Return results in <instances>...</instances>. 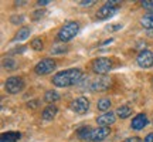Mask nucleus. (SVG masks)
Listing matches in <instances>:
<instances>
[{
  "instance_id": "1",
  "label": "nucleus",
  "mask_w": 153,
  "mask_h": 142,
  "mask_svg": "<svg viewBox=\"0 0 153 142\" xmlns=\"http://www.w3.org/2000/svg\"><path fill=\"white\" fill-rule=\"evenodd\" d=\"M81 78H82V71L79 68H70V70H64L57 72L53 77V84L58 88H64L79 82Z\"/></svg>"
},
{
  "instance_id": "2",
  "label": "nucleus",
  "mask_w": 153,
  "mask_h": 142,
  "mask_svg": "<svg viewBox=\"0 0 153 142\" xmlns=\"http://www.w3.org/2000/svg\"><path fill=\"white\" fill-rule=\"evenodd\" d=\"M78 30H79V24L76 22H70L61 27V30L57 34V37H58L60 41L67 43V41H70V40H72V38L75 37Z\"/></svg>"
},
{
  "instance_id": "3",
  "label": "nucleus",
  "mask_w": 153,
  "mask_h": 142,
  "mask_svg": "<svg viewBox=\"0 0 153 142\" xmlns=\"http://www.w3.org/2000/svg\"><path fill=\"white\" fill-rule=\"evenodd\" d=\"M111 68H112V61L106 57H98L92 61V71L95 74L105 75L111 71Z\"/></svg>"
},
{
  "instance_id": "4",
  "label": "nucleus",
  "mask_w": 153,
  "mask_h": 142,
  "mask_svg": "<svg viewBox=\"0 0 153 142\" xmlns=\"http://www.w3.org/2000/svg\"><path fill=\"white\" fill-rule=\"evenodd\" d=\"M4 87L9 94H19L24 88V81L22 77H9L6 80Z\"/></svg>"
},
{
  "instance_id": "5",
  "label": "nucleus",
  "mask_w": 153,
  "mask_h": 142,
  "mask_svg": "<svg viewBox=\"0 0 153 142\" xmlns=\"http://www.w3.org/2000/svg\"><path fill=\"white\" fill-rule=\"evenodd\" d=\"M55 67H57V64H55L54 60L44 58V60H41L37 66L34 67V71L38 75H47V74H50V72H53L55 70Z\"/></svg>"
},
{
  "instance_id": "6",
  "label": "nucleus",
  "mask_w": 153,
  "mask_h": 142,
  "mask_svg": "<svg viewBox=\"0 0 153 142\" xmlns=\"http://www.w3.org/2000/svg\"><path fill=\"white\" fill-rule=\"evenodd\" d=\"M137 66L142 68H150L153 66V53L150 50H143L137 55Z\"/></svg>"
},
{
  "instance_id": "7",
  "label": "nucleus",
  "mask_w": 153,
  "mask_h": 142,
  "mask_svg": "<svg viewBox=\"0 0 153 142\" xmlns=\"http://www.w3.org/2000/svg\"><path fill=\"white\" fill-rule=\"evenodd\" d=\"M71 108L75 114H79V115L87 114V111L89 109V101H88L85 97H79V98H76L75 101H72Z\"/></svg>"
},
{
  "instance_id": "8",
  "label": "nucleus",
  "mask_w": 153,
  "mask_h": 142,
  "mask_svg": "<svg viewBox=\"0 0 153 142\" xmlns=\"http://www.w3.org/2000/svg\"><path fill=\"white\" fill-rule=\"evenodd\" d=\"M111 134V128L108 126H101V128H97L92 131V135H91V141L94 142H102L105 141L106 138L109 137Z\"/></svg>"
},
{
  "instance_id": "9",
  "label": "nucleus",
  "mask_w": 153,
  "mask_h": 142,
  "mask_svg": "<svg viewBox=\"0 0 153 142\" xmlns=\"http://www.w3.org/2000/svg\"><path fill=\"white\" fill-rule=\"evenodd\" d=\"M118 10H119V7H114V6L105 4V6H102V7L98 10L97 17H98L99 20H106V19L112 17L114 14H116V11H118Z\"/></svg>"
},
{
  "instance_id": "10",
  "label": "nucleus",
  "mask_w": 153,
  "mask_h": 142,
  "mask_svg": "<svg viewBox=\"0 0 153 142\" xmlns=\"http://www.w3.org/2000/svg\"><path fill=\"white\" fill-rule=\"evenodd\" d=\"M148 124V117L145 114H137L131 122V128L132 129H136V131H140L143 129Z\"/></svg>"
},
{
  "instance_id": "11",
  "label": "nucleus",
  "mask_w": 153,
  "mask_h": 142,
  "mask_svg": "<svg viewBox=\"0 0 153 142\" xmlns=\"http://www.w3.org/2000/svg\"><path fill=\"white\" fill-rule=\"evenodd\" d=\"M111 85V81L109 78H106V77H101L98 78L97 81H94L91 84V90L92 91H105V90H108Z\"/></svg>"
},
{
  "instance_id": "12",
  "label": "nucleus",
  "mask_w": 153,
  "mask_h": 142,
  "mask_svg": "<svg viewBox=\"0 0 153 142\" xmlns=\"http://www.w3.org/2000/svg\"><path fill=\"white\" fill-rule=\"evenodd\" d=\"M115 120H116V117H115L114 112H105V114L99 115L97 118V124L101 126H109L115 122Z\"/></svg>"
},
{
  "instance_id": "13",
  "label": "nucleus",
  "mask_w": 153,
  "mask_h": 142,
  "mask_svg": "<svg viewBox=\"0 0 153 142\" xmlns=\"http://www.w3.org/2000/svg\"><path fill=\"white\" fill-rule=\"evenodd\" d=\"M57 111H58V109H57L55 105H48V107L44 108L41 117H43V120H45V121H51L55 115H57Z\"/></svg>"
},
{
  "instance_id": "14",
  "label": "nucleus",
  "mask_w": 153,
  "mask_h": 142,
  "mask_svg": "<svg viewBox=\"0 0 153 142\" xmlns=\"http://www.w3.org/2000/svg\"><path fill=\"white\" fill-rule=\"evenodd\" d=\"M20 138H22L20 132H4L0 138V142H17Z\"/></svg>"
},
{
  "instance_id": "15",
  "label": "nucleus",
  "mask_w": 153,
  "mask_h": 142,
  "mask_svg": "<svg viewBox=\"0 0 153 142\" xmlns=\"http://www.w3.org/2000/svg\"><path fill=\"white\" fill-rule=\"evenodd\" d=\"M92 128L91 126H82L78 129V138L81 141H91V135H92Z\"/></svg>"
},
{
  "instance_id": "16",
  "label": "nucleus",
  "mask_w": 153,
  "mask_h": 142,
  "mask_svg": "<svg viewBox=\"0 0 153 142\" xmlns=\"http://www.w3.org/2000/svg\"><path fill=\"white\" fill-rule=\"evenodd\" d=\"M30 33L31 30L27 26H23L22 28H19V31L16 33V37H14V41H23V40H27L30 37Z\"/></svg>"
},
{
  "instance_id": "17",
  "label": "nucleus",
  "mask_w": 153,
  "mask_h": 142,
  "mask_svg": "<svg viewBox=\"0 0 153 142\" xmlns=\"http://www.w3.org/2000/svg\"><path fill=\"white\" fill-rule=\"evenodd\" d=\"M131 114H132V108L129 105H120L119 108L116 109V115L119 117L120 120H125L128 117H131Z\"/></svg>"
},
{
  "instance_id": "18",
  "label": "nucleus",
  "mask_w": 153,
  "mask_h": 142,
  "mask_svg": "<svg viewBox=\"0 0 153 142\" xmlns=\"http://www.w3.org/2000/svg\"><path fill=\"white\" fill-rule=\"evenodd\" d=\"M140 24H142L145 28H153V11L152 13H148L140 19Z\"/></svg>"
},
{
  "instance_id": "19",
  "label": "nucleus",
  "mask_w": 153,
  "mask_h": 142,
  "mask_svg": "<svg viewBox=\"0 0 153 142\" xmlns=\"http://www.w3.org/2000/svg\"><path fill=\"white\" fill-rule=\"evenodd\" d=\"M44 99L48 104H54V102H57L60 99V94L57 93V91H47V93L44 94Z\"/></svg>"
},
{
  "instance_id": "20",
  "label": "nucleus",
  "mask_w": 153,
  "mask_h": 142,
  "mask_svg": "<svg viewBox=\"0 0 153 142\" xmlns=\"http://www.w3.org/2000/svg\"><path fill=\"white\" fill-rule=\"evenodd\" d=\"M97 108L99 109V111H102V112H106V111H109L111 108V101L108 98H101L98 101V105H97Z\"/></svg>"
},
{
  "instance_id": "21",
  "label": "nucleus",
  "mask_w": 153,
  "mask_h": 142,
  "mask_svg": "<svg viewBox=\"0 0 153 142\" xmlns=\"http://www.w3.org/2000/svg\"><path fill=\"white\" fill-rule=\"evenodd\" d=\"M3 68H6V70H14L16 68V61L13 58H3Z\"/></svg>"
},
{
  "instance_id": "22",
  "label": "nucleus",
  "mask_w": 153,
  "mask_h": 142,
  "mask_svg": "<svg viewBox=\"0 0 153 142\" xmlns=\"http://www.w3.org/2000/svg\"><path fill=\"white\" fill-rule=\"evenodd\" d=\"M31 47H33L34 50H37V51L43 50L44 44H43V41H41V38H34L33 41H31Z\"/></svg>"
},
{
  "instance_id": "23",
  "label": "nucleus",
  "mask_w": 153,
  "mask_h": 142,
  "mask_svg": "<svg viewBox=\"0 0 153 142\" xmlns=\"http://www.w3.org/2000/svg\"><path fill=\"white\" fill-rule=\"evenodd\" d=\"M68 47H54V49H51V54H61V53H65Z\"/></svg>"
},
{
  "instance_id": "24",
  "label": "nucleus",
  "mask_w": 153,
  "mask_h": 142,
  "mask_svg": "<svg viewBox=\"0 0 153 142\" xmlns=\"http://www.w3.org/2000/svg\"><path fill=\"white\" fill-rule=\"evenodd\" d=\"M142 7L146 9V10H153V0H143Z\"/></svg>"
},
{
  "instance_id": "25",
  "label": "nucleus",
  "mask_w": 153,
  "mask_h": 142,
  "mask_svg": "<svg viewBox=\"0 0 153 142\" xmlns=\"http://www.w3.org/2000/svg\"><path fill=\"white\" fill-rule=\"evenodd\" d=\"M44 14H45V10H36L33 13V20H38V19H41Z\"/></svg>"
},
{
  "instance_id": "26",
  "label": "nucleus",
  "mask_w": 153,
  "mask_h": 142,
  "mask_svg": "<svg viewBox=\"0 0 153 142\" xmlns=\"http://www.w3.org/2000/svg\"><path fill=\"white\" fill-rule=\"evenodd\" d=\"M38 102L37 99H34V101H30V102H27V108L28 109H36V108H38Z\"/></svg>"
},
{
  "instance_id": "27",
  "label": "nucleus",
  "mask_w": 153,
  "mask_h": 142,
  "mask_svg": "<svg viewBox=\"0 0 153 142\" xmlns=\"http://www.w3.org/2000/svg\"><path fill=\"white\" fill-rule=\"evenodd\" d=\"M94 3H95V0H81V1H79V4H81L82 7H89V6H92Z\"/></svg>"
},
{
  "instance_id": "28",
  "label": "nucleus",
  "mask_w": 153,
  "mask_h": 142,
  "mask_svg": "<svg viewBox=\"0 0 153 142\" xmlns=\"http://www.w3.org/2000/svg\"><path fill=\"white\" fill-rule=\"evenodd\" d=\"M10 20H11V23H14V24H19V23H23V16H13Z\"/></svg>"
},
{
  "instance_id": "29",
  "label": "nucleus",
  "mask_w": 153,
  "mask_h": 142,
  "mask_svg": "<svg viewBox=\"0 0 153 142\" xmlns=\"http://www.w3.org/2000/svg\"><path fill=\"white\" fill-rule=\"evenodd\" d=\"M48 3H50V0H38L37 6H40V7H41V6H47Z\"/></svg>"
},
{
  "instance_id": "30",
  "label": "nucleus",
  "mask_w": 153,
  "mask_h": 142,
  "mask_svg": "<svg viewBox=\"0 0 153 142\" xmlns=\"http://www.w3.org/2000/svg\"><path fill=\"white\" fill-rule=\"evenodd\" d=\"M145 142H153V132H152V134H149V135H146Z\"/></svg>"
},
{
  "instance_id": "31",
  "label": "nucleus",
  "mask_w": 153,
  "mask_h": 142,
  "mask_svg": "<svg viewBox=\"0 0 153 142\" xmlns=\"http://www.w3.org/2000/svg\"><path fill=\"white\" fill-rule=\"evenodd\" d=\"M122 28V24H114V27H111V30H119Z\"/></svg>"
},
{
  "instance_id": "32",
  "label": "nucleus",
  "mask_w": 153,
  "mask_h": 142,
  "mask_svg": "<svg viewBox=\"0 0 153 142\" xmlns=\"http://www.w3.org/2000/svg\"><path fill=\"white\" fill-rule=\"evenodd\" d=\"M14 3H16V6H22V4H24L26 1H14Z\"/></svg>"
}]
</instances>
